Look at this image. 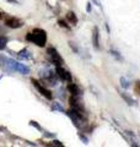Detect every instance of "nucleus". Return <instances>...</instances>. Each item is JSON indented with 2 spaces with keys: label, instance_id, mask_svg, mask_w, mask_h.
Wrapping results in <instances>:
<instances>
[{
  "label": "nucleus",
  "instance_id": "nucleus-7",
  "mask_svg": "<svg viewBox=\"0 0 140 147\" xmlns=\"http://www.w3.org/2000/svg\"><path fill=\"white\" fill-rule=\"evenodd\" d=\"M125 136H127V140L130 142V145H132V146H139L138 139H137V136H135L134 132L127 130V131H125Z\"/></svg>",
  "mask_w": 140,
  "mask_h": 147
},
{
  "label": "nucleus",
  "instance_id": "nucleus-10",
  "mask_svg": "<svg viewBox=\"0 0 140 147\" xmlns=\"http://www.w3.org/2000/svg\"><path fill=\"white\" fill-rule=\"evenodd\" d=\"M67 20L70 22V25H73V26H75L77 24V17H76L75 13L71 12V11L67 13Z\"/></svg>",
  "mask_w": 140,
  "mask_h": 147
},
{
  "label": "nucleus",
  "instance_id": "nucleus-3",
  "mask_svg": "<svg viewBox=\"0 0 140 147\" xmlns=\"http://www.w3.org/2000/svg\"><path fill=\"white\" fill-rule=\"evenodd\" d=\"M32 84H33V86L39 91V93H41L42 96H44L47 99H52V92H50L48 88L43 87L38 81H37V80H33V79H32Z\"/></svg>",
  "mask_w": 140,
  "mask_h": 147
},
{
  "label": "nucleus",
  "instance_id": "nucleus-22",
  "mask_svg": "<svg viewBox=\"0 0 140 147\" xmlns=\"http://www.w3.org/2000/svg\"><path fill=\"white\" fill-rule=\"evenodd\" d=\"M3 17V15H1V12H0V18H1Z\"/></svg>",
  "mask_w": 140,
  "mask_h": 147
},
{
  "label": "nucleus",
  "instance_id": "nucleus-15",
  "mask_svg": "<svg viewBox=\"0 0 140 147\" xmlns=\"http://www.w3.org/2000/svg\"><path fill=\"white\" fill-rule=\"evenodd\" d=\"M29 54H30V53L27 52L26 49H23L22 52H21L20 54H18V57H20V58H22V59H30V58H31V55H29Z\"/></svg>",
  "mask_w": 140,
  "mask_h": 147
},
{
  "label": "nucleus",
  "instance_id": "nucleus-23",
  "mask_svg": "<svg viewBox=\"0 0 140 147\" xmlns=\"http://www.w3.org/2000/svg\"><path fill=\"white\" fill-rule=\"evenodd\" d=\"M139 136H140V132H139Z\"/></svg>",
  "mask_w": 140,
  "mask_h": 147
},
{
  "label": "nucleus",
  "instance_id": "nucleus-9",
  "mask_svg": "<svg viewBox=\"0 0 140 147\" xmlns=\"http://www.w3.org/2000/svg\"><path fill=\"white\" fill-rule=\"evenodd\" d=\"M16 71H18L22 75H27V74H30V69L27 67L26 65H23L21 63H17L16 64Z\"/></svg>",
  "mask_w": 140,
  "mask_h": 147
},
{
  "label": "nucleus",
  "instance_id": "nucleus-5",
  "mask_svg": "<svg viewBox=\"0 0 140 147\" xmlns=\"http://www.w3.org/2000/svg\"><path fill=\"white\" fill-rule=\"evenodd\" d=\"M69 102H70V105H71L73 109L79 110V112H85V110H84V105L80 102V99L77 98V96H73L71 94V97H70Z\"/></svg>",
  "mask_w": 140,
  "mask_h": 147
},
{
  "label": "nucleus",
  "instance_id": "nucleus-4",
  "mask_svg": "<svg viewBox=\"0 0 140 147\" xmlns=\"http://www.w3.org/2000/svg\"><path fill=\"white\" fill-rule=\"evenodd\" d=\"M55 72H57L59 79H62L63 81H71V75H70L65 69H63L62 65H58L55 67Z\"/></svg>",
  "mask_w": 140,
  "mask_h": 147
},
{
  "label": "nucleus",
  "instance_id": "nucleus-19",
  "mask_svg": "<svg viewBox=\"0 0 140 147\" xmlns=\"http://www.w3.org/2000/svg\"><path fill=\"white\" fill-rule=\"evenodd\" d=\"M59 25H60V26H62V27H65V28H69V26H68L67 24H65V22H64V21H62V20H60V21H59Z\"/></svg>",
  "mask_w": 140,
  "mask_h": 147
},
{
  "label": "nucleus",
  "instance_id": "nucleus-1",
  "mask_svg": "<svg viewBox=\"0 0 140 147\" xmlns=\"http://www.w3.org/2000/svg\"><path fill=\"white\" fill-rule=\"evenodd\" d=\"M26 39L32 43H35L36 45H38V47H44L46 42H47V33H46V31L41 30V28H35L32 32L27 33Z\"/></svg>",
  "mask_w": 140,
  "mask_h": 147
},
{
  "label": "nucleus",
  "instance_id": "nucleus-18",
  "mask_svg": "<svg viewBox=\"0 0 140 147\" xmlns=\"http://www.w3.org/2000/svg\"><path fill=\"white\" fill-rule=\"evenodd\" d=\"M53 109H57V110H60V112H63V108L60 107V105L58 104V103H55V104H53Z\"/></svg>",
  "mask_w": 140,
  "mask_h": 147
},
{
  "label": "nucleus",
  "instance_id": "nucleus-16",
  "mask_svg": "<svg viewBox=\"0 0 140 147\" xmlns=\"http://www.w3.org/2000/svg\"><path fill=\"white\" fill-rule=\"evenodd\" d=\"M6 43H7V38H5V37H0V49L5 48Z\"/></svg>",
  "mask_w": 140,
  "mask_h": 147
},
{
  "label": "nucleus",
  "instance_id": "nucleus-11",
  "mask_svg": "<svg viewBox=\"0 0 140 147\" xmlns=\"http://www.w3.org/2000/svg\"><path fill=\"white\" fill-rule=\"evenodd\" d=\"M68 90L73 96H79L80 94V90H79V87L75 84H69L68 85Z\"/></svg>",
  "mask_w": 140,
  "mask_h": 147
},
{
  "label": "nucleus",
  "instance_id": "nucleus-14",
  "mask_svg": "<svg viewBox=\"0 0 140 147\" xmlns=\"http://www.w3.org/2000/svg\"><path fill=\"white\" fill-rule=\"evenodd\" d=\"M120 86H122L123 88L127 90L128 87H129V81L125 79V77H120Z\"/></svg>",
  "mask_w": 140,
  "mask_h": 147
},
{
  "label": "nucleus",
  "instance_id": "nucleus-2",
  "mask_svg": "<svg viewBox=\"0 0 140 147\" xmlns=\"http://www.w3.org/2000/svg\"><path fill=\"white\" fill-rule=\"evenodd\" d=\"M47 54H48V57H49V59H50V61H52L55 66L63 65V64H64L63 58L60 57V54L57 52V49H55V48H53V47L48 48V50H47Z\"/></svg>",
  "mask_w": 140,
  "mask_h": 147
},
{
  "label": "nucleus",
  "instance_id": "nucleus-12",
  "mask_svg": "<svg viewBox=\"0 0 140 147\" xmlns=\"http://www.w3.org/2000/svg\"><path fill=\"white\" fill-rule=\"evenodd\" d=\"M122 97L124 98V100H125V102H127L129 105H134L135 103H137V102H134V99H133L132 97H130V96H129L128 93H122Z\"/></svg>",
  "mask_w": 140,
  "mask_h": 147
},
{
  "label": "nucleus",
  "instance_id": "nucleus-17",
  "mask_svg": "<svg viewBox=\"0 0 140 147\" xmlns=\"http://www.w3.org/2000/svg\"><path fill=\"white\" fill-rule=\"evenodd\" d=\"M134 88H135V92H137V93L140 96V81L135 82V87H134Z\"/></svg>",
  "mask_w": 140,
  "mask_h": 147
},
{
  "label": "nucleus",
  "instance_id": "nucleus-20",
  "mask_svg": "<svg viewBox=\"0 0 140 147\" xmlns=\"http://www.w3.org/2000/svg\"><path fill=\"white\" fill-rule=\"evenodd\" d=\"M31 125H32V126H36L37 129H41V126H39V125H38V124H37L36 121H31Z\"/></svg>",
  "mask_w": 140,
  "mask_h": 147
},
{
  "label": "nucleus",
  "instance_id": "nucleus-8",
  "mask_svg": "<svg viewBox=\"0 0 140 147\" xmlns=\"http://www.w3.org/2000/svg\"><path fill=\"white\" fill-rule=\"evenodd\" d=\"M92 43L95 48H100V36H99V28L93 27L92 31Z\"/></svg>",
  "mask_w": 140,
  "mask_h": 147
},
{
  "label": "nucleus",
  "instance_id": "nucleus-21",
  "mask_svg": "<svg viewBox=\"0 0 140 147\" xmlns=\"http://www.w3.org/2000/svg\"><path fill=\"white\" fill-rule=\"evenodd\" d=\"M53 145H57V146H63V144H60L59 141H53Z\"/></svg>",
  "mask_w": 140,
  "mask_h": 147
},
{
  "label": "nucleus",
  "instance_id": "nucleus-13",
  "mask_svg": "<svg viewBox=\"0 0 140 147\" xmlns=\"http://www.w3.org/2000/svg\"><path fill=\"white\" fill-rule=\"evenodd\" d=\"M111 54H112V57L117 59V60H119V61H123V58H122V55H119V53L117 52V50H114V49H111Z\"/></svg>",
  "mask_w": 140,
  "mask_h": 147
},
{
  "label": "nucleus",
  "instance_id": "nucleus-6",
  "mask_svg": "<svg viewBox=\"0 0 140 147\" xmlns=\"http://www.w3.org/2000/svg\"><path fill=\"white\" fill-rule=\"evenodd\" d=\"M5 25L7 27H10V28H20V27L23 25V22L16 17H9V18H6Z\"/></svg>",
  "mask_w": 140,
  "mask_h": 147
}]
</instances>
